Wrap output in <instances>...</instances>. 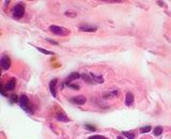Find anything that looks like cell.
<instances>
[{
	"label": "cell",
	"mask_w": 171,
	"mask_h": 139,
	"mask_svg": "<svg viewBox=\"0 0 171 139\" xmlns=\"http://www.w3.org/2000/svg\"><path fill=\"white\" fill-rule=\"evenodd\" d=\"M49 30H50L54 34L60 35V36H67L70 34L69 29L64 28V27H61V26H57V25H51V26L49 27Z\"/></svg>",
	"instance_id": "cell-1"
},
{
	"label": "cell",
	"mask_w": 171,
	"mask_h": 139,
	"mask_svg": "<svg viewBox=\"0 0 171 139\" xmlns=\"http://www.w3.org/2000/svg\"><path fill=\"white\" fill-rule=\"evenodd\" d=\"M24 14H25V7H24L21 3H18V4H16L15 7L13 8V13H12L13 18L21 19L24 16Z\"/></svg>",
	"instance_id": "cell-2"
},
{
	"label": "cell",
	"mask_w": 171,
	"mask_h": 139,
	"mask_svg": "<svg viewBox=\"0 0 171 139\" xmlns=\"http://www.w3.org/2000/svg\"><path fill=\"white\" fill-rule=\"evenodd\" d=\"M11 67V59L9 58V56L3 55L0 59V67L3 70H9Z\"/></svg>",
	"instance_id": "cell-3"
},
{
	"label": "cell",
	"mask_w": 171,
	"mask_h": 139,
	"mask_svg": "<svg viewBox=\"0 0 171 139\" xmlns=\"http://www.w3.org/2000/svg\"><path fill=\"white\" fill-rule=\"evenodd\" d=\"M70 102L73 104H76V105H84L87 102V98L84 95H77L70 98Z\"/></svg>",
	"instance_id": "cell-4"
},
{
	"label": "cell",
	"mask_w": 171,
	"mask_h": 139,
	"mask_svg": "<svg viewBox=\"0 0 171 139\" xmlns=\"http://www.w3.org/2000/svg\"><path fill=\"white\" fill-rule=\"evenodd\" d=\"M18 102H19V105H21V108L25 109V110H28V106H29L28 96L25 95V94H23V95L19 96V98H18Z\"/></svg>",
	"instance_id": "cell-5"
},
{
	"label": "cell",
	"mask_w": 171,
	"mask_h": 139,
	"mask_svg": "<svg viewBox=\"0 0 171 139\" xmlns=\"http://www.w3.org/2000/svg\"><path fill=\"white\" fill-rule=\"evenodd\" d=\"M57 83H58V80H57L56 78L50 80V83H49V91H50L51 95L54 96V98H57V91H56Z\"/></svg>",
	"instance_id": "cell-6"
},
{
	"label": "cell",
	"mask_w": 171,
	"mask_h": 139,
	"mask_svg": "<svg viewBox=\"0 0 171 139\" xmlns=\"http://www.w3.org/2000/svg\"><path fill=\"white\" fill-rule=\"evenodd\" d=\"M80 77V75L78 74L77 72H74L72 73V74H70L69 76H67V78H65V81H64V85H69V84H71L73 80H76L78 79V78Z\"/></svg>",
	"instance_id": "cell-7"
},
{
	"label": "cell",
	"mask_w": 171,
	"mask_h": 139,
	"mask_svg": "<svg viewBox=\"0 0 171 139\" xmlns=\"http://www.w3.org/2000/svg\"><path fill=\"white\" fill-rule=\"evenodd\" d=\"M80 31H84V32H94L97 30V27L90 26V25H80L79 26Z\"/></svg>",
	"instance_id": "cell-8"
},
{
	"label": "cell",
	"mask_w": 171,
	"mask_h": 139,
	"mask_svg": "<svg viewBox=\"0 0 171 139\" xmlns=\"http://www.w3.org/2000/svg\"><path fill=\"white\" fill-rule=\"evenodd\" d=\"M15 86H16V79L15 78H11L8 81V84H7V86H5V90H8V91L14 90Z\"/></svg>",
	"instance_id": "cell-9"
},
{
	"label": "cell",
	"mask_w": 171,
	"mask_h": 139,
	"mask_svg": "<svg viewBox=\"0 0 171 139\" xmlns=\"http://www.w3.org/2000/svg\"><path fill=\"white\" fill-rule=\"evenodd\" d=\"M133 103H134V95H133V93L128 92L127 94H126V96H125V105L126 106H130Z\"/></svg>",
	"instance_id": "cell-10"
},
{
	"label": "cell",
	"mask_w": 171,
	"mask_h": 139,
	"mask_svg": "<svg viewBox=\"0 0 171 139\" xmlns=\"http://www.w3.org/2000/svg\"><path fill=\"white\" fill-rule=\"evenodd\" d=\"M90 75H91V77L94 83H97V84L104 83V77H102V76H96V75H94V74H90Z\"/></svg>",
	"instance_id": "cell-11"
},
{
	"label": "cell",
	"mask_w": 171,
	"mask_h": 139,
	"mask_svg": "<svg viewBox=\"0 0 171 139\" xmlns=\"http://www.w3.org/2000/svg\"><path fill=\"white\" fill-rule=\"evenodd\" d=\"M118 94H119V91H118V90H113V91H110V92L104 93V98H115V96H117Z\"/></svg>",
	"instance_id": "cell-12"
},
{
	"label": "cell",
	"mask_w": 171,
	"mask_h": 139,
	"mask_svg": "<svg viewBox=\"0 0 171 139\" xmlns=\"http://www.w3.org/2000/svg\"><path fill=\"white\" fill-rule=\"evenodd\" d=\"M57 120L62 121V122H69L70 121V119L67 118L64 113H58V115H57Z\"/></svg>",
	"instance_id": "cell-13"
},
{
	"label": "cell",
	"mask_w": 171,
	"mask_h": 139,
	"mask_svg": "<svg viewBox=\"0 0 171 139\" xmlns=\"http://www.w3.org/2000/svg\"><path fill=\"white\" fill-rule=\"evenodd\" d=\"M80 77H81L84 80H86L88 84H94V81H93V79H92V77H91V75L82 74V75H80Z\"/></svg>",
	"instance_id": "cell-14"
},
{
	"label": "cell",
	"mask_w": 171,
	"mask_h": 139,
	"mask_svg": "<svg viewBox=\"0 0 171 139\" xmlns=\"http://www.w3.org/2000/svg\"><path fill=\"white\" fill-rule=\"evenodd\" d=\"M122 135L123 136H125L126 138H128V139L135 138V134H134L133 132H122Z\"/></svg>",
	"instance_id": "cell-15"
},
{
	"label": "cell",
	"mask_w": 171,
	"mask_h": 139,
	"mask_svg": "<svg viewBox=\"0 0 171 139\" xmlns=\"http://www.w3.org/2000/svg\"><path fill=\"white\" fill-rule=\"evenodd\" d=\"M36 48L38 49V52H42V54H44V55H54V52H49V50H47V49L41 48V47H38V46H36Z\"/></svg>",
	"instance_id": "cell-16"
},
{
	"label": "cell",
	"mask_w": 171,
	"mask_h": 139,
	"mask_svg": "<svg viewBox=\"0 0 171 139\" xmlns=\"http://www.w3.org/2000/svg\"><path fill=\"white\" fill-rule=\"evenodd\" d=\"M153 133L155 136H159V135H161V133H163V127H161V126H156L155 129H154Z\"/></svg>",
	"instance_id": "cell-17"
},
{
	"label": "cell",
	"mask_w": 171,
	"mask_h": 139,
	"mask_svg": "<svg viewBox=\"0 0 171 139\" xmlns=\"http://www.w3.org/2000/svg\"><path fill=\"white\" fill-rule=\"evenodd\" d=\"M151 131V126L150 125H147V126H142L140 129V133L141 134H146V133H149Z\"/></svg>",
	"instance_id": "cell-18"
},
{
	"label": "cell",
	"mask_w": 171,
	"mask_h": 139,
	"mask_svg": "<svg viewBox=\"0 0 171 139\" xmlns=\"http://www.w3.org/2000/svg\"><path fill=\"white\" fill-rule=\"evenodd\" d=\"M84 129H88V131H92V132H95V131H96V129H95L94 126L90 125V124H86V125H84Z\"/></svg>",
	"instance_id": "cell-19"
},
{
	"label": "cell",
	"mask_w": 171,
	"mask_h": 139,
	"mask_svg": "<svg viewBox=\"0 0 171 139\" xmlns=\"http://www.w3.org/2000/svg\"><path fill=\"white\" fill-rule=\"evenodd\" d=\"M69 88H71V89H74V90H78L79 89V86L78 85H75V84H69V85H67Z\"/></svg>",
	"instance_id": "cell-20"
},
{
	"label": "cell",
	"mask_w": 171,
	"mask_h": 139,
	"mask_svg": "<svg viewBox=\"0 0 171 139\" xmlns=\"http://www.w3.org/2000/svg\"><path fill=\"white\" fill-rule=\"evenodd\" d=\"M89 139H106L104 136H101V135H94V136H91Z\"/></svg>",
	"instance_id": "cell-21"
},
{
	"label": "cell",
	"mask_w": 171,
	"mask_h": 139,
	"mask_svg": "<svg viewBox=\"0 0 171 139\" xmlns=\"http://www.w3.org/2000/svg\"><path fill=\"white\" fill-rule=\"evenodd\" d=\"M65 15L67 16H71V17H75L76 13H71V12H65Z\"/></svg>",
	"instance_id": "cell-22"
},
{
	"label": "cell",
	"mask_w": 171,
	"mask_h": 139,
	"mask_svg": "<svg viewBox=\"0 0 171 139\" xmlns=\"http://www.w3.org/2000/svg\"><path fill=\"white\" fill-rule=\"evenodd\" d=\"M47 41H48L49 43H51V44H55V45H58V42H56V41H53V40H49V39H47Z\"/></svg>",
	"instance_id": "cell-23"
},
{
	"label": "cell",
	"mask_w": 171,
	"mask_h": 139,
	"mask_svg": "<svg viewBox=\"0 0 171 139\" xmlns=\"http://www.w3.org/2000/svg\"><path fill=\"white\" fill-rule=\"evenodd\" d=\"M117 139H124V138H122L121 136H119V137H117Z\"/></svg>",
	"instance_id": "cell-24"
},
{
	"label": "cell",
	"mask_w": 171,
	"mask_h": 139,
	"mask_svg": "<svg viewBox=\"0 0 171 139\" xmlns=\"http://www.w3.org/2000/svg\"><path fill=\"white\" fill-rule=\"evenodd\" d=\"M0 75H1V69H0Z\"/></svg>",
	"instance_id": "cell-25"
}]
</instances>
